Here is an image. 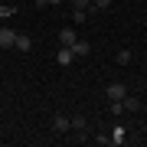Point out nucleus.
<instances>
[{
    "label": "nucleus",
    "mask_w": 147,
    "mask_h": 147,
    "mask_svg": "<svg viewBox=\"0 0 147 147\" xmlns=\"http://www.w3.org/2000/svg\"><path fill=\"white\" fill-rule=\"evenodd\" d=\"M69 49L75 53V59H79V56H88V53H92V42H85V39H75Z\"/></svg>",
    "instance_id": "39448f33"
},
{
    "label": "nucleus",
    "mask_w": 147,
    "mask_h": 147,
    "mask_svg": "<svg viewBox=\"0 0 147 147\" xmlns=\"http://www.w3.org/2000/svg\"><path fill=\"white\" fill-rule=\"evenodd\" d=\"M85 16H88V13H85V10H79V7L72 10V20H75V23H85Z\"/></svg>",
    "instance_id": "ddd939ff"
},
{
    "label": "nucleus",
    "mask_w": 147,
    "mask_h": 147,
    "mask_svg": "<svg viewBox=\"0 0 147 147\" xmlns=\"http://www.w3.org/2000/svg\"><path fill=\"white\" fill-rule=\"evenodd\" d=\"M75 39H79V33H75V30H59V42H62V46H72Z\"/></svg>",
    "instance_id": "6e6552de"
},
{
    "label": "nucleus",
    "mask_w": 147,
    "mask_h": 147,
    "mask_svg": "<svg viewBox=\"0 0 147 147\" xmlns=\"http://www.w3.org/2000/svg\"><path fill=\"white\" fill-rule=\"evenodd\" d=\"M13 49H20V53H30V49H33V39L26 36V33H16V42H13Z\"/></svg>",
    "instance_id": "20e7f679"
},
{
    "label": "nucleus",
    "mask_w": 147,
    "mask_h": 147,
    "mask_svg": "<svg viewBox=\"0 0 147 147\" xmlns=\"http://www.w3.org/2000/svg\"><path fill=\"white\" fill-rule=\"evenodd\" d=\"M69 121H72V127H75V131H85V124H88L82 115H75V118H69Z\"/></svg>",
    "instance_id": "9b49d317"
},
{
    "label": "nucleus",
    "mask_w": 147,
    "mask_h": 147,
    "mask_svg": "<svg viewBox=\"0 0 147 147\" xmlns=\"http://www.w3.org/2000/svg\"><path fill=\"white\" fill-rule=\"evenodd\" d=\"M72 3H75V7H79V10H85V13H88V10H92V0H72Z\"/></svg>",
    "instance_id": "4468645a"
},
{
    "label": "nucleus",
    "mask_w": 147,
    "mask_h": 147,
    "mask_svg": "<svg viewBox=\"0 0 147 147\" xmlns=\"http://www.w3.org/2000/svg\"><path fill=\"white\" fill-rule=\"evenodd\" d=\"M36 3H39V7H49V3L56 7V3H62V0H36Z\"/></svg>",
    "instance_id": "2eb2a0df"
},
{
    "label": "nucleus",
    "mask_w": 147,
    "mask_h": 147,
    "mask_svg": "<svg viewBox=\"0 0 147 147\" xmlns=\"http://www.w3.org/2000/svg\"><path fill=\"white\" fill-rule=\"evenodd\" d=\"M72 59H75V53H72L69 46H62V49L56 53V62H59V65H72Z\"/></svg>",
    "instance_id": "0eeeda50"
},
{
    "label": "nucleus",
    "mask_w": 147,
    "mask_h": 147,
    "mask_svg": "<svg viewBox=\"0 0 147 147\" xmlns=\"http://www.w3.org/2000/svg\"><path fill=\"white\" fill-rule=\"evenodd\" d=\"M69 127H72V121H69L65 115H53V131L56 134H65Z\"/></svg>",
    "instance_id": "7ed1b4c3"
},
{
    "label": "nucleus",
    "mask_w": 147,
    "mask_h": 147,
    "mask_svg": "<svg viewBox=\"0 0 147 147\" xmlns=\"http://www.w3.org/2000/svg\"><path fill=\"white\" fill-rule=\"evenodd\" d=\"M111 0H92V10H108Z\"/></svg>",
    "instance_id": "f8f14e48"
},
{
    "label": "nucleus",
    "mask_w": 147,
    "mask_h": 147,
    "mask_svg": "<svg viewBox=\"0 0 147 147\" xmlns=\"http://www.w3.org/2000/svg\"><path fill=\"white\" fill-rule=\"evenodd\" d=\"M115 62L118 65H127V62H131V49H121V53L115 56Z\"/></svg>",
    "instance_id": "9d476101"
},
{
    "label": "nucleus",
    "mask_w": 147,
    "mask_h": 147,
    "mask_svg": "<svg viewBox=\"0 0 147 147\" xmlns=\"http://www.w3.org/2000/svg\"><path fill=\"white\" fill-rule=\"evenodd\" d=\"M118 101H121V115H124V111H137V108H141V101H137L134 95H124V98H118Z\"/></svg>",
    "instance_id": "423d86ee"
},
{
    "label": "nucleus",
    "mask_w": 147,
    "mask_h": 147,
    "mask_svg": "<svg viewBox=\"0 0 147 147\" xmlns=\"http://www.w3.org/2000/svg\"><path fill=\"white\" fill-rule=\"evenodd\" d=\"M16 42V30H10V26H0V49H10Z\"/></svg>",
    "instance_id": "f257e3e1"
},
{
    "label": "nucleus",
    "mask_w": 147,
    "mask_h": 147,
    "mask_svg": "<svg viewBox=\"0 0 147 147\" xmlns=\"http://www.w3.org/2000/svg\"><path fill=\"white\" fill-rule=\"evenodd\" d=\"M108 144H124V127H115L111 137H108Z\"/></svg>",
    "instance_id": "1a4fd4ad"
},
{
    "label": "nucleus",
    "mask_w": 147,
    "mask_h": 147,
    "mask_svg": "<svg viewBox=\"0 0 147 147\" xmlns=\"http://www.w3.org/2000/svg\"><path fill=\"white\" fill-rule=\"evenodd\" d=\"M105 92H108V98H111V101H118V98H124V95H127L124 82H111V85H105Z\"/></svg>",
    "instance_id": "f03ea898"
}]
</instances>
